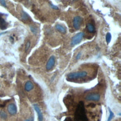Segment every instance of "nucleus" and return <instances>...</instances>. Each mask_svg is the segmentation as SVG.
I'll return each instance as SVG.
<instances>
[{
  "label": "nucleus",
  "mask_w": 121,
  "mask_h": 121,
  "mask_svg": "<svg viewBox=\"0 0 121 121\" xmlns=\"http://www.w3.org/2000/svg\"><path fill=\"white\" fill-rule=\"evenodd\" d=\"M75 121H87V118L86 115L84 103L80 102L77 105L74 114Z\"/></svg>",
  "instance_id": "obj_1"
},
{
  "label": "nucleus",
  "mask_w": 121,
  "mask_h": 121,
  "mask_svg": "<svg viewBox=\"0 0 121 121\" xmlns=\"http://www.w3.org/2000/svg\"><path fill=\"white\" fill-rule=\"evenodd\" d=\"M87 75V72L85 71L72 72L68 75V78L69 79H77L85 77Z\"/></svg>",
  "instance_id": "obj_2"
},
{
  "label": "nucleus",
  "mask_w": 121,
  "mask_h": 121,
  "mask_svg": "<svg viewBox=\"0 0 121 121\" xmlns=\"http://www.w3.org/2000/svg\"><path fill=\"white\" fill-rule=\"evenodd\" d=\"M83 35H84V34L82 32H80L77 34L75 35H74L72 38L71 44L72 45H74L79 43L81 41V40L82 39Z\"/></svg>",
  "instance_id": "obj_3"
},
{
  "label": "nucleus",
  "mask_w": 121,
  "mask_h": 121,
  "mask_svg": "<svg viewBox=\"0 0 121 121\" xmlns=\"http://www.w3.org/2000/svg\"><path fill=\"white\" fill-rule=\"evenodd\" d=\"M83 19L79 16H76L73 20V25L76 29H78L82 24Z\"/></svg>",
  "instance_id": "obj_4"
},
{
  "label": "nucleus",
  "mask_w": 121,
  "mask_h": 121,
  "mask_svg": "<svg viewBox=\"0 0 121 121\" xmlns=\"http://www.w3.org/2000/svg\"><path fill=\"white\" fill-rule=\"evenodd\" d=\"M100 95L96 93H90L88 94L85 97V99L88 101H98L100 99Z\"/></svg>",
  "instance_id": "obj_5"
},
{
  "label": "nucleus",
  "mask_w": 121,
  "mask_h": 121,
  "mask_svg": "<svg viewBox=\"0 0 121 121\" xmlns=\"http://www.w3.org/2000/svg\"><path fill=\"white\" fill-rule=\"evenodd\" d=\"M55 57L54 56H52L50 57L49 59L48 60L46 65V68L47 70H50L52 69V68L53 67L54 64H55Z\"/></svg>",
  "instance_id": "obj_6"
},
{
  "label": "nucleus",
  "mask_w": 121,
  "mask_h": 121,
  "mask_svg": "<svg viewBox=\"0 0 121 121\" xmlns=\"http://www.w3.org/2000/svg\"><path fill=\"white\" fill-rule=\"evenodd\" d=\"M8 111L11 115H15L17 113V109L16 105L14 104H10L8 106Z\"/></svg>",
  "instance_id": "obj_7"
},
{
  "label": "nucleus",
  "mask_w": 121,
  "mask_h": 121,
  "mask_svg": "<svg viewBox=\"0 0 121 121\" xmlns=\"http://www.w3.org/2000/svg\"><path fill=\"white\" fill-rule=\"evenodd\" d=\"M34 108H35V111L37 113L38 117V121H43V114L42 113V112H41V110L40 109L39 106L37 104H34Z\"/></svg>",
  "instance_id": "obj_8"
},
{
  "label": "nucleus",
  "mask_w": 121,
  "mask_h": 121,
  "mask_svg": "<svg viewBox=\"0 0 121 121\" xmlns=\"http://www.w3.org/2000/svg\"><path fill=\"white\" fill-rule=\"evenodd\" d=\"M33 84L30 81H27L25 85V89L26 91H30L33 88Z\"/></svg>",
  "instance_id": "obj_9"
},
{
  "label": "nucleus",
  "mask_w": 121,
  "mask_h": 121,
  "mask_svg": "<svg viewBox=\"0 0 121 121\" xmlns=\"http://www.w3.org/2000/svg\"><path fill=\"white\" fill-rule=\"evenodd\" d=\"M55 28L58 31H59L61 33H65L66 32V29L65 27L60 25H56L55 26Z\"/></svg>",
  "instance_id": "obj_10"
},
{
  "label": "nucleus",
  "mask_w": 121,
  "mask_h": 121,
  "mask_svg": "<svg viewBox=\"0 0 121 121\" xmlns=\"http://www.w3.org/2000/svg\"><path fill=\"white\" fill-rule=\"evenodd\" d=\"M7 28V23L4 19L0 16V28L1 29H5Z\"/></svg>",
  "instance_id": "obj_11"
},
{
  "label": "nucleus",
  "mask_w": 121,
  "mask_h": 121,
  "mask_svg": "<svg viewBox=\"0 0 121 121\" xmlns=\"http://www.w3.org/2000/svg\"><path fill=\"white\" fill-rule=\"evenodd\" d=\"M87 28L88 31L90 32V33H93L95 31V28H94V26L93 25H92L91 24H87Z\"/></svg>",
  "instance_id": "obj_12"
},
{
  "label": "nucleus",
  "mask_w": 121,
  "mask_h": 121,
  "mask_svg": "<svg viewBox=\"0 0 121 121\" xmlns=\"http://www.w3.org/2000/svg\"><path fill=\"white\" fill-rule=\"evenodd\" d=\"M111 37H112V36L111 34L110 33H108L106 35V40L108 43H109L110 42L111 40Z\"/></svg>",
  "instance_id": "obj_13"
},
{
  "label": "nucleus",
  "mask_w": 121,
  "mask_h": 121,
  "mask_svg": "<svg viewBox=\"0 0 121 121\" xmlns=\"http://www.w3.org/2000/svg\"><path fill=\"white\" fill-rule=\"evenodd\" d=\"M22 18L23 19H25V20H27V19H29L28 18H29V16L24 11H22Z\"/></svg>",
  "instance_id": "obj_14"
},
{
  "label": "nucleus",
  "mask_w": 121,
  "mask_h": 121,
  "mask_svg": "<svg viewBox=\"0 0 121 121\" xmlns=\"http://www.w3.org/2000/svg\"><path fill=\"white\" fill-rule=\"evenodd\" d=\"M0 116L2 119H6L7 118V114L5 112H4L3 111H0Z\"/></svg>",
  "instance_id": "obj_15"
},
{
  "label": "nucleus",
  "mask_w": 121,
  "mask_h": 121,
  "mask_svg": "<svg viewBox=\"0 0 121 121\" xmlns=\"http://www.w3.org/2000/svg\"><path fill=\"white\" fill-rule=\"evenodd\" d=\"M109 112H110V114H109V117L108 118V121H110L112 119V117H113L114 114H113V112L110 109H109Z\"/></svg>",
  "instance_id": "obj_16"
},
{
  "label": "nucleus",
  "mask_w": 121,
  "mask_h": 121,
  "mask_svg": "<svg viewBox=\"0 0 121 121\" xmlns=\"http://www.w3.org/2000/svg\"><path fill=\"white\" fill-rule=\"evenodd\" d=\"M30 42L29 41H28L26 43V46H25V51L26 52L28 50V49L30 47Z\"/></svg>",
  "instance_id": "obj_17"
},
{
  "label": "nucleus",
  "mask_w": 121,
  "mask_h": 121,
  "mask_svg": "<svg viewBox=\"0 0 121 121\" xmlns=\"http://www.w3.org/2000/svg\"><path fill=\"white\" fill-rule=\"evenodd\" d=\"M31 31L33 32V33L34 34H36L37 33V29L35 28L34 26H31Z\"/></svg>",
  "instance_id": "obj_18"
},
{
  "label": "nucleus",
  "mask_w": 121,
  "mask_h": 121,
  "mask_svg": "<svg viewBox=\"0 0 121 121\" xmlns=\"http://www.w3.org/2000/svg\"><path fill=\"white\" fill-rule=\"evenodd\" d=\"M0 3L4 7H6V2L5 0H0Z\"/></svg>",
  "instance_id": "obj_19"
},
{
  "label": "nucleus",
  "mask_w": 121,
  "mask_h": 121,
  "mask_svg": "<svg viewBox=\"0 0 121 121\" xmlns=\"http://www.w3.org/2000/svg\"><path fill=\"white\" fill-rule=\"evenodd\" d=\"M64 121H72V120L70 117H67L65 119Z\"/></svg>",
  "instance_id": "obj_20"
},
{
  "label": "nucleus",
  "mask_w": 121,
  "mask_h": 121,
  "mask_svg": "<svg viewBox=\"0 0 121 121\" xmlns=\"http://www.w3.org/2000/svg\"><path fill=\"white\" fill-rule=\"evenodd\" d=\"M25 121H30V120H25Z\"/></svg>",
  "instance_id": "obj_21"
},
{
  "label": "nucleus",
  "mask_w": 121,
  "mask_h": 121,
  "mask_svg": "<svg viewBox=\"0 0 121 121\" xmlns=\"http://www.w3.org/2000/svg\"></svg>",
  "instance_id": "obj_22"
}]
</instances>
